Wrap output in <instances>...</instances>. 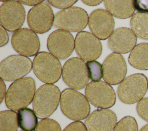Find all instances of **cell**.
<instances>
[{
    "instance_id": "obj_29",
    "label": "cell",
    "mask_w": 148,
    "mask_h": 131,
    "mask_svg": "<svg viewBox=\"0 0 148 131\" xmlns=\"http://www.w3.org/2000/svg\"><path fill=\"white\" fill-rule=\"evenodd\" d=\"M63 131H87V129L83 122L75 121L69 124Z\"/></svg>"
},
{
    "instance_id": "obj_2",
    "label": "cell",
    "mask_w": 148,
    "mask_h": 131,
    "mask_svg": "<svg viewBox=\"0 0 148 131\" xmlns=\"http://www.w3.org/2000/svg\"><path fill=\"white\" fill-rule=\"evenodd\" d=\"M60 107L67 118L76 121L86 118L90 111V104L86 96L71 88H66L61 92Z\"/></svg>"
},
{
    "instance_id": "obj_13",
    "label": "cell",
    "mask_w": 148,
    "mask_h": 131,
    "mask_svg": "<svg viewBox=\"0 0 148 131\" xmlns=\"http://www.w3.org/2000/svg\"><path fill=\"white\" fill-rule=\"evenodd\" d=\"M75 40L68 31L57 29L49 36L47 47L50 53L60 59L68 58L75 48Z\"/></svg>"
},
{
    "instance_id": "obj_14",
    "label": "cell",
    "mask_w": 148,
    "mask_h": 131,
    "mask_svg": "<svg viewBox=\"0 0 148 131\" xmlns=\"http://www.w3.org/2000/svg\"><path fill=\"white\" fill-rule=\"evenodd\" d=\"M14 50L21 55L32 57L39 50L40 42L37 34L28 28H20L14 32L11 39Z\"/></svg>"
},
{
    "instance_id": "obj_19",
    "label": "cell",
    "mask_w": 148,
    "mask_h": 131,
    "mask_svg": "<svg viewBox=\"0 0 148 131\" xmlns=\"http://www.w3.org/2000/svg\"><path fill=\"white\" fill-rule=\"evenodd\" d=\"M106 10L113 16L119 18L124 19L134 15L135 10L134 1H103Z\"/></svg>"
},
{
    "instance_id": "obj_6",
    "label": "cell",
    "mask_w": 148,
    "mask_h": 131,
    "mask_svg": "<svg viewBox=\"0 0 148 131\" xmlns=\"http://www.w3.org/2000/svg\"><path fill=\"white\" fill-rule=\"evenodd\" d=\"M88 17L83 9L72 6L58 12L54 16L53 25L60 29L68 32H80L86 27Z\"/></svg>"
},
{
    "instance_id": "obj_7",
    "label": "cell",
    "mask_w": 148,
    "mask_h": 131,
    "mask_svg": "<svg viewBox=\"0 0 148 131\" xmlns=\"http://www.w3.org/2000/svg\"><path fill=\"white\" fill-rule=\"evenodd\" d=\"M62 77L64 83L73 89L84 88L89 81L86 63L78 57L69 59L62 67Z\"/></svg>"
},
{
    "instance_id": "obj_24",
    "label": "cell",
    "mask_w": 148,
    "mask_h": 131,
    "mask_svg": "<svg viewBox=\"0 0 148 131\" xmlns=\"http://www.w3.org/2000/svg\"><path fill=\"white\" fill-rule=\"evenodd\" d=\"M113 131H138V124L134 117L126 116L117 123Z\"/></svg>"
},
{
    "instance_id": "obj_32",
    "label": "cell",
    "mask_w": 148,
    "mask_h": 131,
    "mask_svg": "<svg viewBox=\"0 0 148 131\" xmlns=\"http://www.w3.org/2000/svg\"><path fill=\"white\" fill-rule=\"evenodd\" d=\"M0 98H1V103L2 102L5 96H6V86L5 84L3 82V80H1L0 81Z\"/></svg>"
},
{
    "instance_id": "obj_35",
    "label": "cell",
    "mask_w": 148,
    "mask_h": 131,
    "mask_svg": "<svg viewBox=\"0 0 148 131\" xmlns=\"http://www.w3.org/2000/svg\"><path fill=\"white\" fill-rule=\"evenodd\" d=\"M139 131H148V124L145 125L143 127H142Z\"/></svg>"
},
{
    "instance_id": "obj_30",
    "label": "cell",
    "mask_w": 148,
    "mask_h": 131,
    "mask_svg": "<svg viewBox=\"0 0 148 131\" xmlns=\"http://www.w3.org/2000/svg\"><path fill=\"white\" fill-rule=\"evenodd\" d=\"M134 5L138 13L148 14V0L134 1Z\"/></svg>"
},
{
    "instance_id": "obj_20",
    "label": "cell",
    "mask_w": 148,
    "mask_h": 131,
    "mask_svg": "<svg viewBox=\"0 0 148 131\" xmlns=\"http://www.w3.org/2000/svg\"><path fill=\"white\" fill-rule=\"evenodd\" d=\"M130 64L139 70H148V43L136 45L128 57Z\"/></svg>"
},
{
    "instance_id": "obj_3",
    "label": "cell",
    "mask_w": 148,
    "mask_h": 131,
    "mask_svg": "<svg viewBox=\"0 0 148 131\" xmlns=\"http://www.w3.org/2000/svg\"><path fill=\"white\" fill-rule=\"evenodd\" d=\"M59 88L50 84L40 86L36 91L33 101L34 111L40 119H46L57 109L60 102Z\"/></svg>"
},
{
    "instance_id": "obj_25",
    "label": "cell",
    "mask_w": 148,
    "mask_h": 131,
    "mask_svg": "<svg viewBox=\"0 0 148 131\" xmlns=\"http://www.w3.org/2000/svg\"><path fill=\"white\" fill-rule=\"evenodd\" d=\"M86 66L88 77L92 81H99L103 78L102 66L100 63L96 61H87Z\"/></svg>"
},
{
    "instance_id": "obj_34",
    "label": "cell",
    "mask_w": 148,
    "mask_h": 131,
    "mask_svg": "<svg viewBox=\"0 0 148 131\" xmlns=\"http://www.w3.org/2000/svg\"><path fill=\"white\" fill-rule=\"evenodd\" d=\"M82 2H83L84 4L88 5V6H96L99 4H100L102 2V1H82Z\"/></svg>"
},
{
    "instance_id": "obj_18",
    "label": "cell",
    "mask_w": 148,
    "mask_h": 131,
    "mask_svg": "<svg viewBox=\"0 0 148 131\" xmlns=\"http://www.w3.org/2000/svg\"><path fill=\"white\" fill-rule=\"evenodd\" d=\"M136 36L132 29L121 27L113 31L108 39L109 48L116 53L125 54L131 51L136 43Z\"/></svg>"
},
{
    "instance_id": "obj_8",
    "label": "cell",
    "mask_w": 148,
    "mask_h": 131,
    "mask_svg": "<svg viewBox=\"0 0 148 131\" xmlns=\"http://www.w3.org/2000/svg\"><path fill=\"white\" fill-rule=\"evenodd\" d=\"M32 63L27 57L10 55L0 63V77L3 80L15 81L23 78L31 70Z\"/></svg>"
},
{
    "instance_id": "obj_9",
    "label": "cell",
    "mask_w": 148,
    "mask_h": 131,
    "mask_svg": "<svg viewBox=\"0 0 148 131\" xmlns=\"http://www.w3.org/2000/svg\"><path fill=\"white\" fill-rule=\"evenodd\" d=\"M85 96L94 106L101 108H108L116 102V93L108 83L99 81L88 84L85 89Z\"/></svg>"
},
{
    "instance_id": "obj_5",
    "label": "cell",
    "mask_w": 148,
    "mask_h": 131,
    "mask_svg": "<svg viewBox=\"0 0 148 131\" xmlns=\"http://www.w3.org/2000/svg\"><path fill=\"white\" fill-rule=\"evenodd\" d=\"M148 81L146 76L141 73L130 75L119 84L117 94L120 100L128 104L139 102L146 93Z\"/></svg>"
},
{
    "instance_id": "obj_27",
    "label": "cell",
    "mask_w": 148,
    "mask_h": 131,
    "mask_svg": "<svg viewBox=\"0 0 148 131\" xmlns=\"http://www.w3.org/2000/svg\"><path fill=\"white\" fill-rule=\"evenodd\" d=\"M136 111L141 118L148 122V98H143L138 103Z\"/></svg>"
},
{
    "instance_id": "obj_26",
    "label": "cell",
    "mask_w": 148,
    "mask_h": 131,
    "mask_svg": "<svg viewBox=\"0 0 148 131\" xmlns=\"http://www.w3.org/2000/svg\"><path fill=\"white\" fill-rule=\"evenodd\" d=\"M34 131H61L59 123L52 119H42Z\"/></svg>"
},
{
    "instance_id": "obj_15",
    "label": "cell",
    "mask_w": 148,
    "mask_h": 131,
    "mask_svg": "<svg viewBox=\"0 0 148 131\" xmlns=\"http://www.w3.org/2000/svg\"><path fill=\"white\" fill-rule=\"evenodd\" d=\"M88 25L94 35L99 40H105L109 39L114 31V20L107 10L98 9L90 14Z\"/></svg>"
},
{
    "instance_id": "obj_28",
    "label": "cell",
    "mask_w": 148,
    "mask_h": 131,
    "mask_svg": "<svg viewBox=\"0 0 148 131\" xmlns=\"http://www.w3.org/2000/svg\"><path fill=\"white\" fill-rule=\"evenodd\" d=\"M77 1L76 0H68V1H48V2L52 6L58 9H67L72 7Z\"/></svg>"
},
{
    "instance_id": "obj_22",
    "label": "cell",
    "mask_w": 148,
    "mask_h": 131,
    "mask_svg": "<svg viewBox=\"0 0 148 131\" xmlns=\"http://www.w3.org/2000/svg\"><path fill=\"white\" fill-rule=\"evenodd\" d=\"M19 127L24 131H34L38 123V117L34 110L29 108H22L17 112Z\"/></svg>"
},
{
    "instance_id": "obj_21",
    "label": "cell",
    "mask_w": 148,
    "mask_h": 131,
    "mask_svg": "<svg viewBox=\"0 0 148 131\" xmlns=\"http://www.w3.org/2000/svg\"><path fill=\"white\" fill-rule=\"evenodd\" d=\"M130 26L137 37L148 40V14H134L131 18Z\"/></svg>"
},
{
    "instance_id": "obj_4",
    "label": "cell",
    "mask_w": 148,
    "mask_h": 131,
    "mask_svg": "<svg viewBox=\"0 0 148 131\" xmlns=\"http://www.w3.org/2000/svg\"><path fill=\"white\" fill-rule=\"evenodd\" d=\"M32 69L40 81L50 84L57 82L62 72L58 58L45 51L39 52L35 55L32 62Z\"/></svg>"
},
{
    "instance_id": "obj_23",
    "label": "cell",
    "mask_w": 148,
    "mask_h": 131,
    "mask_svg": "<svg viewBox=\"0 0 148 131\" xmlns=\"http://www.w3.org/2000/svg\"><path fill=\"white\" fill-rule=\"evenodd\" d=\"M17 113L12 110L0 112V130L17 131L18 127Z\"/></svg>"
},
{
    "instance_id": "obj_16",
    "label": "cell",
    "mask_w": 148,
    "mask_h": 131,
    "mask_svg": "<svg viewBox=\"0 0 148 131\" xmlns=\"http://www.w3.org/2000/svg\"><path fill=\"white\" fill-rule=\"evenodd\" d=\"M103 78L111 85L120 84L127 74V68L124 57L118 53L109 55L103 62Z\"/></svg>"
},
{
    "instance_id": "obj_36",
    "label": "cell",
    "mask_w": 148,
    "mask_h": 131,
    "mask_svg": "<svg viewBox=\"0 0 148 131\" xmlns=\"http://www.w3.org/2000/svg\"><path fill=\"white\" fill-rule=\"evenodd\" d=\"M20 131H24V130H20Z\"/></svg>"
},
{
    "instance_id": "obj_31",
    "label": "cell",
    "mask_w": 148,
    "mask_h": 131,
    "mask_svg": "<svg viewBox=\"0 0 148 131\" xmlns=\"http://www.w3.org/2000/svg\"><path fill=\"white\" fill-rule=\"evenodd\" d=\"M0 46L2 47L7 44L9 41L8 34L6 29L1 25L0 26Z\"/></svg>"
},
{
    "instance_id": "obj_11",
    "label": "cell",
    "mask_w": 148,
    "mask_h": 131,
    "mask_svg": "<svg viewBox=\"0 0 148 131\" xmlns=\"http://www.w3.org/2000/svg\"><path fill=\"white\" fill-rule=\"evenodd\" d=\"M25 18L22 4L17 1H6L0 7L1 25L7 31L16 32L20 29Z\"/></svg>"
},
{
    "instance_id": "obj_10",
    "label": "cell",
    "mask_w": 148,
    "mask_h": 131,
    "mask_svg": "<svg viewBox=\"0 0 148 131\" xmlns=\"http://www.w3.org/2000/svg\"><path fill=\"white\" fill-rule=\"evenodd\" d=\"M54 15L50 3L46 1L32 8L27 14V24L38 33L48 32L54 24Z\"/></svg>"
},
{
    "instance_id": "obj_12",
    "label": "cell",
    "mask_w": 148,
    "mask_h": 131,
    "mask_svg": "<svg viewBox=\"0 0 148 131\" xmlns=\"http://www.w3.org/2000/svg\"><path fill=\"white\" fill-rule=\"evenodd\" d=\"M75 42L76 53L84 61H95L102 53L101 42L92 33L86 31L79 32L76 35Z\"/></svg>"
},
{
    "instance_id": "obj_33",
    "label": "cell",
    "mask_w": 148,
    "mask_h": 131,
    "mask_svg": "<svg viewBox=\"0 0 148 131\" xmlns=\"http://www.w3.org/2000/svg\"><path fill=\"white\" fill-rule=\"evenodd\" d=\"M21 3H23V4H25V5H30V6H36L42 2H43V1H37V0H35V1H32V0H31V1H18Z\"/></svg>"
},
{
    "instance_id": "obj_1",
    "label": "cell",
    "mask_w": 148,
    "mask_h": 131,
    "mask_svg": "<svg viewBox=\"0 0 148 131\" xmlns=\"http://www.w3.org/2000/svg\"><path fill=\"white\" fill-rule=\"evenodd\" d=\"M35 89V81L31 77H23L14 81L6 91V106L14 111L25 108L33 101Z\"/></svg>"
},
{
    "instance_id": "obj_17",
    "label": "cell",
    "mask_w": 148,
    "mask_h": 131,
    "mask_svg": "<svg viewBox=\"0 0 148 131\" xmlns=\"http://www.w3.org/2000/svg\"><path fill=\"white\" fill-rule=\"evenodd\" d=\"M117 116L111 110L97 109L86 118L85 125L88 131H111L117 124Z\"/></svg>"
}]
</instances>
